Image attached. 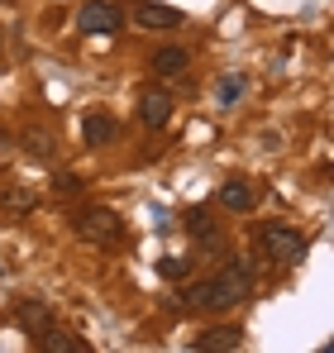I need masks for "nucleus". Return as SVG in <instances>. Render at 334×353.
Here are the masks:
<instances>
[{
  "instance_id": "obj_11",
  "label": "nucleus",
  "mask_w": 334,
  "mask_h": 353,
  "mask_svg": "<svg viewBox=\"0 0 334 353\" xmlns=\"http://www.w3.org/2000/svg\"><path fill=\"white\" fill-rule=\"evenodd\" d=\"M34 205H39V196L29 186H19V181H5L0 186V215H29Z\"/></svg>"
},
{
  "instance_id": "obj_6",
  "label": "nucleus",
  "mask_w": 334,
  "mask_h": 353,
  "mask_svg": "<svg viewBox=\"0 0 334 353\" xmlns=\"http://www.w3.org/2000/svg\"><path fill=\"white\" fill-rule=\"evenodd\" d=\"M77 29H81V34H115V29H119V10H115L110 0H91V5H81Z\"/></svg>"
},
{
  "instance_id": "obj_9",
  "label": "nucleus",
  "mask_w": 334,
  "mask_h": 353,
  "mask_svg": "<svg viewBox=\"0 0 334 353\" xmlns=\"http://www.w3.org/2000/svg\"><path fill=\"white\" fill-rule=\"evenodd\" d=\"M220 205H224V210H234V215L253 210V205H258V191H253V181H244V176H229V181L220 186Z\"/></svg>"
},
{
  "instance_id": "obj_10",
  "label": "nucleus",
  "mask_w": 334,
  "mask_h": 353,
  "mask_svg": "<svg viewBox=\"0 0 334 353\" xmlns=\"http://www.w3.org/2000/svg\"><path fill=\"white\" fill-rule=\"evenodd\" d=\"M196 349H201V353H234V349H244V330H234V325H215V330H206V334L196 339Z\"/></svg>"
},
{
  "instance_id": "obj_8",
  "label": "nucleus",
  "mask_w": 334,
  "mask_h": 353,
  "mask_svg": "<svg viewBox=\"0 0 334 353\" xmlns=\"http://www.w3.org/2000/svg\"><path fill=\"white\" fill-rule=\"evenodd\" d=\"M186 234L196 239V243H206V248H215V253L224 248V234H220V225L210 220V210H206V205H196V210H186Z\"/></svg>"
},
{
  "instance_id": "obj_16",
  "label": "nucleus",
  "mask_w": 334,
  "mask_h": 353,
  "mask_svg": "<svg viewBox=\"0 0 334 353\" xmlns=\"http://www.w3.org/2000/svg\"><path fill=\"white\" fill-rule=\"evenodd\" d=\"M158 272H163L167 282H181V277L191 272V258H163V263H158Z\"/></svg>"
},
{
  "instance_id": "obj_14",
  "label": "nucleus",
  "mask_w": 334,
  "mask_h": 353,
  "mask_svg": "<svg viewBox=\"0 0 334 353\" xmlns=\"http://www.w3.org/2000/svg\"><path fill=\"white\" fill-rule=\"evenodd\" d=\"M39 349H43V353H86V344H81V339H72V334L43 330V334H39Z\"/></svg>"
},
{
  "instance_id": "obj_18",
  "label": "nucleus",
  "mask_w": 334,
  "mask_h": 353,
  "mask_svg": "<svg viewBox=\"0 0 334 353\" xmlns=\"http://www.w3.org/2000/svg\"><path fill=\"white\" fill-rule=\"evenodd\" d=\"M53 191H62V196H77V191H81V176H77V172H57V176H53Z\"/></svg>"
},
{
  "instance_id": "obj_2",
  "label": "nucleus",
  "mask_w": 334,
  "mask_h": 353,
  "mask_svg": "<svg viewBox=\"0 0 334 353\" xmlns=\"http://www.w3.org/2000/svg\"><path fill=\"white\" fill-rule=\"evenodd\" d=\"M72 230H77L81 243H91V248H115L124 239V220L115 215L110 205H86V210H77Z\"/></svg>"
},
{
  "instance_id": "obj_15",
  "label": "nucleus",
  "mask_w": 334,
  "mask_h": 353,
  "mask_svg": "<svg viewBox=\"0 0 334 353\" xmlns=\"http://www.w3.org/2000/svg\"><path fill=\"white\" fill-rule=\"evenodd\" d=\"M24 143H29V153H34V158H53V153H57V139L48 134V129H39V124H34V129H24Z\"/></svg>"
},
{
  "instance_id": "obj_17",
  "label": "nucleus",
  "mask_w": 334,
  "mask_h": 353,
  "mask_svg": "<svg viewBox=\"0 0 334 353\" xmlns=\"http://www.w3.org/2000/svg\"><path fill=\"white\" fill-rule=\"evenodd\" d=\"M244 96V77H224L220 81V105H234Z\"/></svg>"
},
{
  "instance_id": "obj_5",
  "label": "nucleus",
  "mask_w": 334,
  "mask_h": 353,
  "mask_svg": "<svg viewBox=\"0 0 334 353\" xmlns=\"http://www.w3.org/2000/svg\"><path fill=\"white\" fill-rule=\"evenodd\" d=\"M14 325L29 334H43V330H53V305L43 296H24V301H14Z\"/></svg>"
},
{
  "instance_id": "obj_12",
  "label": "nucleus",
  "mask_w": 334,
  "mask_h": 353,
  "mask_svg": "<svg viewBox=\"0 0 334 353\" xmlns=\"http://www.w3.org/2000/svg\"><path fill=\"white\" fill-rule=\"evenodd\" d=\"M186 67H191V53H186V48H158V53L148 58V72L163 77V81L167 77H181Z\"/></svg>"
},
{
  "instance_id": "obj_3",
  "label": "nucleus",
  "mask_w": 334,
  "mask_h": 353,
  "mask_svg": "<svg viewBox=\"0 0 334 353\" xmlns=\"http://www.w3.org/2000/svg\"><path fill=\"white\" fill-rule=\"evenodd\" d=\"M258 243H263V253L273 258V263H301L306 258V239L296 234L291 225H282V220H273V225H263V234H258Z\"/></svg>"
},
{
  "instance_id": "obj_7",
  "label": "nucleus",
  "mask_w": 334,
  "mask_h": 353,
  "mask_svg": "<svg viewBox=\"0 0 334 353\" xmlns=\"http://www.w3.org/2000/svg\"><path fill=\"white\" fill-rule=\"evenodd\" d=\"M139 119H144L148 129H167V119H172V96H167L163 86H148V91L139 96Z\"/></svg>"
},
{
  "instance_id": "obj_4",
  "label": "nucleus",
  "mask_w": 334,
  "mask_h": 353,
  "mask_svg": "<svg viewBox=\"0 0 334 353\" xmlns=\"http://www.w3.org/2000/svg\"><path fill=\"white\" fill-rule=\"evenodd\" d=\"M186 14L181 10H172V5H153V0H129V24L134 29H148V34H158V29H177Z\"/></svg>"
},
{
  "instance_id": "obj_1",
  "label": "nucleus",
  "mask_w": 334,
  "mask_h": 353,
  "mask_svg": "<svg viewBox=\"0 0 334 353\" xmlns=\"http://www.w3.org/2000/svg\"><path fill=\"white\" fill-rule=\"evenodd\" d=\"M181 301V310H234V305H244L248 296H253V272H248V263H224L215 277H206V282H196V287H186V292H177Z\"/></svg>"
},
{
  "instance_id": "obj_13",
  "label": "nucleus",
  "mask_w": 334,
  "mask_h": 353,
  "mask_svg": "<svg viewBox=\"0 0 334 353\" xmlns=\"http://www.w3.org/2000/svg\"><path fill=\"white\" fill-rule=\"evenodd\" d=\"M81 139H86V148H106L119 139V124L110 115H86L81 119Z\"/></svg>"
}]
</instances>
